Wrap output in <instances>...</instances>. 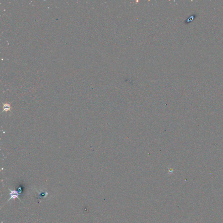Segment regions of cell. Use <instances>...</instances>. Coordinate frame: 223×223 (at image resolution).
Instances as JSON below:
<instances>
[{"label":"cell","instance_id":"7a4b0ae2","mask_svg":"<svg viewBox=\"0 0 223 223\" xmlns=\"http://www.w3.org/2000/svg\"><path fill=\"white\" fill-rule=\"evenodd\" d=\"M3 109H4V110L3 111H9L11 109V106H10V105L8 104H4V107H3Z\"/></svg>","mask_w":223,"mask_h":223},{"label":"cell","instance_id":"6da1fadb","mask_svg":"<svg viewBox=\"0 0 223 223\" xmlns=\"http://www.w3.org/2000/svg\"><path fill=\"white\" fill-rule=\"evenodd\" d=\"M9 190L10 191H11V193H10V195L11 196V197H10V198L8 200V201L10 200L11 199H15V198H18L21 201V200L19 199V197H18L19 194L17 191H12V190H11L10 189H9Z\"/></svg>","mask_w":223,"mask_h":223}]
</instances>
